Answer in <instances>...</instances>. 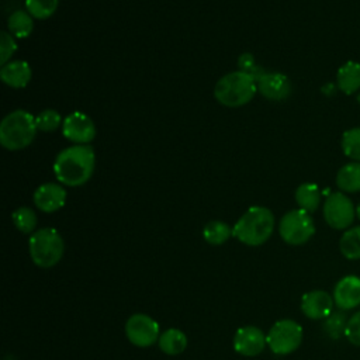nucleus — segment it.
<instances>
[{"mask_svg": "<svg viewBox=\"0 0 360 360\" xmlns=\"http://www.w3.org/2000/svg\"><path fill=\"white\" fill-rule=\"evenodd\" d=\"M35 122H37L38 131L53 132L59 128V125L63 124V118L60 117V114L56 110L46 108L35 117Z\"/></svg>", "mask_w": 360, "mask_h": 360, "instance_id": "28", "label": "nucleus"}, {"mask_svg": "<svg viewBox=\"0 0 360 360\" xmlns=\"http://www.w3.org/2000/svg\"><path fill=\"white\" fill-rule=\"evenodd\" d=\"M346 339L354 345V346H360V311L354 312L346 325V332H345Z\"/></svg>", "mask_w": 360, "mask_h": 360, "instance_id": "31", "label": "nucleus"}, {"mask_svg": "<svg viewBox=\"0 0 360 360\" xmlns=\"http://www.w3.org/2000/svg\"><path fill=\"white\" fill-rule=\"evenodd\" d=\"M325 222L338 231L349 229L356 217V207L353 201L342 191H335L328 194L323 207Z\"/></svg>", "mask_w": 360, "mask_h": 360, "instance_id": "8", "label": "nucleus"}, {"mask_svg": "<svg viewBox=\"0 0 360 360\" xmlns=\"http://www.w3.org/2000/svg\"><path fill=\"white\" fill-rule=\"evenodd\" d=\"M13 224L15 228L22 232V233H32L35 232L37 226V214L34 212L32 208L30 207H18L13 214H11Z\"/></svg>", "mask_w": 360, "mask_h": 360, "instance_id": "26", "label": "nucleus"}, {"mask_svg": "<svg viewBox=\"0 0 360 360\" xmlns=\"http://www.w3.org/2000/svg\"><path fill=\"white\" fill-rule=\"evenodd\" d=\"M274 231V215L267 207H249L232 228V236L248 246H260Z\"/></svg>", "mask_w": 360, "mask_h": 360, "instance_id": "2", "label": "nucleus"}, {"mask_svg": "<svg viewBox=\"0 0 360 360\" xmlns=\"http://www.w3.org/2000/svg\"><path fill=\"white\" fill-rule=\"evenodd\" d=\"M281 239L292 246L307 243L315 233V224L309 212L297 208L285 212L278 224Z\"/></svg>", "mask_w": 360, "mask_h": 360, "instance_id": "6", "label": "nucleus"}, {"mask_svg": "<svg viewBox=\"0 0 360 360\" xmlns=\"http://www.w3.org/2000/svg\"><path fill=\"white\" fill-rule=\"evenodd\" d=\"M28 252L34 264L42 269H49L60 262L65 252V242L55 228H41L31 233L28 239Z\"/></svg>", "mask_w": 360, "mask_h": 360, "instance_id": "5", "label": "nucleus"}, {"mask_svg": "<svg viewBox=\"0 0 360 360\" xmlns=\"http://www.w3.org/2000/svg\"><path fill=\"white\" fill-rule=\"evenodd\" d=\"M291 80L280 72H266L257 80V91L270 101H283L290 97Z\"/></svg>", "mask_w": 360, "mask_h": 360, "instance_id": "12", "label": "nucleus"}, {"mask_svg": "<svg viewBox=\"0 0 360 360\" xmlns=\"http://www.w3.org/2000/svg\"><path fill=\"white\" fill-rule=\"evenodd\" d=\"M62 134L75 145H89L96 136V125L87 114L73 111L63 118Z\"/></svg>", "mask_w": 360, "mask_h": 360, "instance_id": "10", "label": "nucleus"}, {"mask_svg": "<svg viewBox=\"0 0 360 360\" xmlns=\"http://www.w3.org/2000/svg\"><path fill=\"white\" fill-rule=\"evenodd\" d=\"M59 0H25V10L35 20H48L58 10Z\"/></svg>", "mask_w": 360, "mask_h": 360, "instance_id": "25", "label": "nucleus"}, {"mask_svg": "<svg viewBox=\"0 0 360 360\" xmlns=\"http://www.w3.org/2000/svg\"><path fill=\"white\" fill-rule=\"evenodd\" d=\"M257 91L256 80L242 70L224 75L214 87L215 100L229 108L248 104Z\"/></svg>", "mask_w": 360, "mask_h": 360, "instance_id": "4", "label": "nucleus"}, {"mask_svg": "<svg viewBox=\"0 0 360 360\" xmlns=\"http://www.w3.org/2000/svg\"><path fill=\"white\" fill-rule=\"evenodd\" d=\"M333 297L323 290H312L301 298L302 314L314 321L326 319L333 312Z\"/></svg>", "mask_w": 360, "mask_h": 360, "instance_id": "14", "label": "nucleus"}, {"mask_svg": "<svg viewBox=\"0 0 360 360\" xmlns=\"http://www.w3.org/2000/svg\"><path fill=\"white\" fill-rule=\"evenodd\" d=\"M96 167L91 145H72L62 149L53 162V174L62 186L79 187L90 180Z\"/></svg>", "mask_w": 360, "mask_h": 360, "instance_id": "1", "label": "nucleus"}, {"mask_svg": "<svg viewBox=\"0 0 360 360\" xmlns=\"http://www.w3.org/2000/svg\"><path fill=\"white\" fill-rule=\"evenodd\" d=\"M356 217H357V219L360 221V202L356 205Z\"/></svg>", "mask_w": 360, "mask_h": 360, "instance_id": "32", "label": "nucleus"}, {"mask_svg": "<svg viewBox=\"0 0 360 360\" xmlns=\"http://www.w3.org/2000/svg\"><path fill=\"white\" fill-rule=\"evenodd\" d=\"M231 236H232V228L222 221H217V219L210 221L205 224L202 229V238L205 239L207 243L214 246H219L225 243Z\"/></svg>", "mask_w": 360, "mask_h": 360, "instance_id": "23", "label": "nucleus"}, {"mask_svg": "<svg viewBox=\"0 0 360 360\" xmlns=\"http://www.w3.org/2000/svg\"><path fill=\"white\" fill-rule=\"evenodd\" d=\"M356 100H357V103L360 104V91L356 94Z\"/></svg>", "mask_w": 360, "mask_h": 360, "instance_id": "33", "label": "nucleus"}, {"mask_svg": "<svg viewBox=\"0 0 360 360\" xmlns=\"http://www.w3.org/2000/svg\"><path fill=\"white\" fill-rule=\"evenodd\" d=\"M266 345V335L253 325L239 328L233 336L235 352L246 357L260 354L264 350Z\"/></svg>", "mask_w": 360, "mask_h": 360, "instance_id": "11", "label": "nucleus"}, {"mask_svg": "<svg viewBox=\"0 0 360 360\" xmlns=\"http://www.w3.org/2000/svg\"><path fill=\"white\" fill-rule=\"evenodd\" d=\"M158 345L163 353L169 356H176L183 353L187 347V336L180 329L170 328L159 336Z\"/></svg>", "mask_w": 360, "mask_h": 360, "instance_id": "21", "label": "nucleus"}, {"mask_svg": "<svg viewBox=\"0 0 360 360\" xmlns=\"http://www.w3.org/2000/svg\"><path fill=\"white\" fill-rule=\"evenodd\" d=\"M333 301L340 311H349L360 305V277L345 276L333 288Z\"/></svg>", "mask_w": 360, "mask_h": 360, "instance_id": "15", "label": "nucleus"}, {"mask_svg": "<svg viewBox=\"0 0 360 360\" xmlns=\"http://www.w3.org/2000/svg\"><path fill=\"white\" fill-rule=\"evenodd\" d=\"M302 328L292 319L277 321L266 335V342L270 350L276 354L285 356L295 352L302 342Z\"/></svg>", "mask_w": 360, "mask_h": 360, "instance_id": "7", "label": "nucleus"}, {"mask_svg": "<svg viewBox=\"0 0 360 360\" xmlns=\"http://www.w3.org/2000/svg\"><path fill=\"white\" fill-rule=\"evenodd\" d=\"M238 66H239V70H242V72L248 73L249 76H252L256 80V83L266 73V70L256 62L255 56L252 53H249V52H243L242 55H239Z\"/></svg>", "mask_w": 360, "mask_h": 360, "instance_id": "29", "label": "nucleus"}, {"mask_svg": "<svg viewBox=\"0 0 360 360\" xmlns=\"http://www.w3.org/2000/svg\"><path fill=\"white\" fill-rule=\"evenodd\" d=\"M339 249L349 260L360 259V225L352 226L343 232L339 240Z\"/></svg>", "mask_w": 360, "mask_h": 360, "instance_id": "22", "label": "nucleus"}, {"mask_svg": "<svg viewBox=\"0 0 360 360\" xmlns=\"http://www.w3.org/2000/svg\"><path fill=\"white\" fill-rule=\"evenodd\" d=\"M128 340L138 347H149L159 340V323L146 314H134L125 322Z\"/></svg>", "mask_w": 360, "mask_h": 360, "instance_id": "9", "label": "nucleus"}, {"mask_svg": "<svg viewBox=\"0 0 360 360\" xmlns=\"http://www.w3.org/2000/svg\"><path fill=\"white\" fill-rule=\"evenodd\" d=\"M349 318H346L343 311H336L332 312L323 322V330L325 333L332 338V339H339L345 335L346 332V325H347Z\"/></svg>", "mask_w": 360, "mask_h": 360, "instance_id": "27", "label": "nucleus"}, {"mask_svg": "<svg viewBox=\"0 0 360 360\" xmlns=\"http://www.w3.org/2000/svg\"><path fill=\"white\" fill-rule=\"evenodd\" d=\"M322 191L316 183H302L295 190V202L307 212H315L321 204Z\"/></svg>", "mask_w": 360, "mask_h": 360, "instance_id": "19", "label": "nucleus"}, {"mask_svg": "<svg viewBox=\"0 0 360 360\" xmlns=\"http://www.w3.org/2000/svg\"><path fill=\"white\" fill-rule=\"evenodd\" d=\"M38 132L35 117L25 110L8 112L0 122V143L7 150H20L32 143Z\"/></svg>", "mask_w": 360, "mask_h": 360, "instance_id": "3", "label": "nucleus"}, {"mask_svg": "<svg viewBox=\"0 0 360 360\" xmlns=\"http://www.w3.org/2000/svg\"><path fill=\"white\" fill-rule=\"evenodd\" d=\"M32 69L25 60H10L0 69V79L11 89H24L31 82Z\"/></svg>", "mask_w": 360, "mask_h": 360, "instance_id": "16", "label": "nucleus"}, {"mask_svg": "<svg viewBox=\"0 0 360 360\" xmlns=\"http://www.w3.org/2000/svg\"><path fill=\"white\" fill-rule=\"evenodd\" d=\"M7 28L14 38H28L34 31V18L27 10H15L7 18Z\"/></svg>", "mask_w": 360, "mask_h": 360, "instance_id": "20", "label": "nucleus"}, {"mask_svg": "<svg viewBox=\"0 0 360 360\" xmlns=\"http://www.w3.org/2000/svg\"><path fill=\"white\" fill-rule=\"evenodd\" d=\"M17 51L15 38L8 31H1L0 34V65H6L10 62L11 56Z\"/></svg>", "mask_w": 360, "mask_h": 360, "instance_id": "30", "label": "nucleus"}, {"mask_svg": "<svg viewBox=\"0 0 360 360\" xmlns=\"http://www.w3.org/2000/svg\"><path fill=\"white\" fill-rule=\"evenodd\" d=\"M66 197V190L60 183H44L34 191L32 201L39 211L51 214L65 205Z\"/></svg>", "mask_w": 360, "mask_h": 360, "instance_id": "13", "label": "nucleus"}, {"mask_svg": "<svg viewBox=\"0 0 360 360\" xmlns=\"http://www.w3.org/2000/svg\"><path fill=\"white\" fill-rule=\"evenodd\" d=\"M336 86L346 96L360 90V63L354 60L345 62L336 73Z\"/></svg>", "mask_w": 360, "mask_h": 360, "instance_id": "17", "label": "nucleus"}, {"mask_svg": "<svg viewBox=\"0 0 360 360\" xmlns=\"http://www.w3.org/2000/svg\"><path fill=\"white\" fill-rule=\"evenodd\" d=\"M335 183L342 193L360 191V162H349L343 165L335 177Z\"/></svg>", "mask_w": 360, "mask_h": 360, "instance_id": "18", "label": "nucleus"}, {"mask_svg": "<svg viewBox=\"0 0 360 360\" xmlns=\"http://www.w3.org/2000/svg\"><path fill=\"white\" fill-rule=\"evenodd\" d=\"M340 146L345 156L353 162H360V127L345 131L342 135Z\"/></svg>", "mask_w": 360, "mask_h": 360, "instance_id": "24", "label": "nucleus"}]
</instances>
